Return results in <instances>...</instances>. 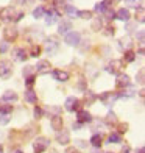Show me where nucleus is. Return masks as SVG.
Masks as SVG:
<instances>
[{
	"mask_svg": "<svg viewBox=\"0 0 145 153\" xmlns=\"http://www.w3.org/2000/svg\"><path fill=\"white\" fill-rule=\"evenodd\" d=\"M48 145H50V139L45 136H39L33 142V150H34V153H44L48 149Z\"/></svg>",
	"mask_w": 145,
	"mask_h": 153,
	"instance_id": "nucleus-1",
	"label": "nucleus"
},
{
	"mask_svg": "<svg viewBox=\"0 0 145 153\" xmlns=\"http://www.w3.org/2000/svg\"><path fill=\"white\" fill-rule=\"evenodd\" d=\"M13 75V64L10 61H0V78L2 80H8L10 76Z\"/></svg>",
	"mask_w": 145,
	"mask_h": 153,
	"instance_id": "nucleus-2",
	"label": "nucleus"
},
{
	"mask_svg": "<svg viewBox=\"0 0 145 153\" xmlns=\"http://www.w3.org/2000/svg\"><path fill=\"white\" fill-rule=\"evenodd\" d=\"M64 41H66V44L67 45H80V42H81V34L78 33V31H69L67 34H66V38H64Z\"/></svg>",
	"mask_w": 145,
	"mask_h": 153,
	"instance_id": "nucleus-3",
	"label": "nucleus"
},
{
	"mask_svg": "<svg viewBox=\"0 0 145 153\" xmlns=\"http://www.w3.org/2000/svg\"><path fill=\"white\" fill-rule=\"evenodd\" d=\"M122 66H123V62L120 59H112L111 62H108L106 67H105V71L108 74H112V75H117L120 71H122Z\"/></svg>",
	"mask_w": 145,
	"mask_h": 153,
	"instance_id": "nucleus-4",
	"label": "nucleus"
},
{
	"mask_svg": "<svg viewBox=\"0 0 145 153\" xmlns=\"http://www.w3.org/2000/svg\"><path fill=\"white\" fill-rule=\"evenodd\" d=\"M64 108L66 111H69V113H73V111H78L80 109V100L77 99V97H67L66 99V103H64Z\"/></svg>",
	"mask_w": 145,
	"mask_h": 153,
	"instance_id": "nucleus-5",
	"label": "nucleus"
},
{
	"mask_svg": "<svg viewBox=\"0 0 145 153\" xmlns=\"http://www.w3.org/2000/svg\"><path fill=\"white\" fill-rule=\"evenodd\" d=\"M89 122H92V116L89 114V111H86V109H78V111H77V123L84 125V123H89Z\"/></svg>",
	"mask_w": 145,
	"mask_h": 153,
	"instance_id": "nucleus-6",
	"label": "nucleus"
},
{
	"mask_svg": "<svg viewBox=\"0 0 145 153\" xmlns=\"http://www.w3.org/2000/svg\"><path fill=\"white\" fill-rule=\"evenodd\" d=\"M14 14H16V10L13 8V6H6V8H3L0 11V19L5 20V22H13Z\"/></svg>",
	"mask_w": 145,
	"mask_h": 153,
	"instance_id": "nucleus-7",
	"label": "nucleus"
},
{
	"mask_svg": "<svg viewBox=\"0 0 145 153\" xmlns=\"http://www.w3.org/2000/svg\"><path fill=\"white\" fill-rule=\"evenodd\" d=\"M56 142L59 145H67L69 142H70V133H69L67 130H59L56 131Z\"/></svg>",
	"mask_w": 145,
	"mask_h": 153,
	"instance_id": "nucleus-8",
	"label": "nucleus"
},
{
	"mask_svg": "<svg viewBox=\"0 0 145 153\" xmlns=\"http://www.w3.org/2000/svg\"><path fill=\"white\" fill-rule=\"evenodd\" d=\"M58 47H59V42L55 38H48L47 39V42H45V52H47V55H55L56 53V50H58Z\"/></svg>",
	"mask_w": 145,
	"mask_h": 153,
	"instance_id": "nucleus-9",
	"label": "nucleus"
},
{
	"mask_svg": "<svg viewBox=\"0 0 145 153\" xmlns=\"http://www.w3.org/2000/svg\"><path fill=\"white\" fill-rule=\"evenodd\" d=\"M50 69H52V66H50V61H47V59H41V61H38V64L34 66V71H36L38 74H48L50 72Z\"/></svg>",
	"mask_w": 145,
	"mask_h": 153,
	"instance_id": "nucleus-10",
	"label": "nucleus"
},
{
	"mask_svg": "<svg viewBox=\"0 0 145 153\" xmlns=\"http://www.w3.org/2000/svg\"><path fill=\"white\" fill-rule=\"evenodd\" d=\"M3 38L6 42H13L16 38H17V28L16 27H6L3 30Z\"/></svg>",
	"mask_w": 145,
	"mask_h": 153,
	"instance_id": "nucleus-11",
	"label": "nucleus"
},
{
	"mask_svg": "<svg viewBox=\"0 0 145 153\" xmlns=\"http://www.w3.org/2000/svg\"><path fill=\"white\" fill-rule=\"evenodd\" d=\"M131 85L129 83V76L127 74H119L117 75V80H115V86L119 88V89H125Z\"/></svg>",
	"mask_w": 145,
	"mask_h": 153,
	"instance_id": "nucleus-12",
	"label": "nucleus"
},
{
	"mask_svg": "<svg viewBox=\"0 0 145 153\" xmlns=\"http://www.w3.org/2000/svg\"><path fill=\"white\" fill-rule=\"evenodd\" d=\"M27 56H28V53H27L25 48H22V47H17V48L13 50V59H14V61L24 62L27 59Z\"/></svg>",
	"mask_w": 145,
	"mask_h": 153,
	"instance_id": "nucleus-13",
	"label": "nucleus"
},
{
	"mask_svg": "<svg viewBox=\"0 0 145 153\" xmlns=\"http://www.w3.org/2000/svg\"><path fill=\"white\" fill-rule=\"evenodd\" d=\"M117 47H119V50H122V52H128V50H131V47H133V41H131L129 36L122 38L119 42H117Z\"/></svg>",
	"mask_w": 145,
	"mask_h": 153,
	"instance_id": "nucleus-14",
	"label": "nucleus"
},
{
	"mask_svg": "<svg viewBox=\"0 0 145 153\" xmlns=\"http://www.w3.org/2000/svg\"><path fill=\"white\" fill-rule=\"evenodd\" d=\"M63 117L61 116H50V127L55 130V131H59L63 130Z\"/></svg>",
	"mask_w": 145,
	"mask_h": 153,
	"instance_id": "nucleus-15",
	"label": "nucleus"
},
{
	"mask_svg": "<svg viewBox=\"0 0 145 153\" xmlns=\"http://www.w3.org/2000/svg\"><path fill=\"white\" fill-rule=\"evenodd\" d=\"M45 13H47V16H45V24L47 25H53L59 17V13L56 10H47Z\"/></svg>",
	"mask_w": 145,
	"mask_h": 153,
	"instance_id": "nucleus-16",
	"label": "nucleus"
},
{
	"mask_svg": "<svg viewBox=\"0 0 145 153\" xmlns=\"http://www.w3.org/2000/svg\"><path fill=\"white\" fill-rule=\"evenodd\" d=\"M52 75H53V78L56 80V81H59V83H66L69 78H70V75H69V72H66V71H53L52 72Z\"/></svg>",
	"mask_w": 145,
	"mask_h": 153,
	"instance_id": "nucleus-17",
	"label": "nucleus"
},
{
	"mask_svg": "<svg viewBox=\"0 0 145 153\" xmlns=\"http://www.w3.org/2000/svg\"><path fill=\"white\" fill-rule=\"evenodd\" d=\"M25 102H28V103H31V105H34V103H38V94L33 91L31 88H28L25 91Z\"/></svg>",
	"mask_w": 145,
	"mask_h": 153,
	"instance_id": "nucleus-18",
	"label": "nucleus"
},
{
	"mask_svg": "<svg viewBox=\"0 0 145 153\" xmlns=\"http://www.w3.org/2000/svg\"><path fill=\"white\" fill-rule=\"evenodd\" d=\"M109 3H111V0H101V2H98L94 6V11L95 13H105L109 8Z\"/></svg>",
	"mask_w": 145,
	"mask_h": 153,
	"instance_id": "nucleus-19",
	"label": "nucleus"
},
{
	"mask_svg": "<svg viewBox=\"0 0 145 153\" xmlns=\"http://www.w3.org/2000/svg\"><path fill=\"white\" fill-rule=\"evenodd\" d=\"M115 19L123 20V22H128V20H129V11H128L127 8L117 10V13H115Z\"/></svg>",
	"mask_w": 145,
	"mask_h": 153,
	"instance_id": "nucleus-20",
	"label": "nucleus"
},
{
	"mask_svg": "<svg viewBox=\"0 0 145 153\" xmlns=\"http://www.w3.org/2000/svg\"><path fill=\"white\" fill-rule=\"evenodd\" d=\"M69 30H72V24L69 22V20H63V22L59 24V27H58V33L59 34H67Z\"/></svg>",
	"mask_w": 145,
	"mask_h": 153,
	"instance_id": "nucleus-21",
	"label": "nucleus"
},
{
	"mask_svg": "<svg viewBox=\"0 0 145 153\" xmlns=\"http://www.w3.org/2000/svg\"><path fill=\"white\" fill-rule=\"evenodd\" d=\"M3 102H6V103H13V102H17V94L14 92V91H6L5 94H3Z\"/></svg>",
	"mask_w": 145,
	"mask_h": 153,
	"instance_id": "nucleus-22",
	"label": "nucleus"
},
{
	"mask_svg": "<svg viewBox=\"0 0 145 153\" xmlns=\"http://www.w3.org/2000/svg\"><path fill=\"white\" fill-rule=\"evenodd\" d=\"M120 142H122V136L117 133V131H112V133L108 136V144H120Z\"/></svg>",
	"mask_w": 145,
	"mask_h": 153,
	"instance_id": "nucleus-23",
	"label": "nucleus"
},
{
	"mask_svg": "<svg viewBox=\"0 0 145 153\" xmlns=\"http://www.w3.org/2000/svg\"><path fill=\"white\" fill-rule=\"evenodd\" d=\"M101 142H103L101 134H92V137H91V144H92V147L100 149V147H101Z\"/></svg>",
	"mask_w": 145,
	"mask_h": 153,
	"instance_id": "nucleus-24",
	"label": "nucleus"
},
{
	"mask_svg": "<svg viewBox=\"0 0 145 153\" xmlns=\"http://www.w3.org/2000/svg\"><path fill=\"white\" fill-rule=\"evenodd\" d=\"M103 28V20L101 17H94L92 19V30L94 31H100Z\"/></svg>",
	"mask_w": 145,
	"mask_h": 153,
	"instance_id": "nucleus-25",
	"label": "nucleus"
},
{
	"mask_svg": "<svg viewBox=\"0 0 145 153\" xmlns=\"http://www.w3.org/2000/svg\"><path fill=\"white\" fill-rule=\"evenodd\" d=\"M44 14H45V8L44 6H38V8H34L33 10V17L34 19H39V17H44Z\"/></svg>",
	"mask_w": 145,
	"mask_h": 153,
	"instance_id": "nucleus-26",
	"label": "nucleus"
},
{
	"mask_svg": "<svg viewBox=\"0 0 145 153\" xmlns=\"http://www.w3.org/2000/svg\"><path fill=\"white\" fill-rule=\"evenodd\" d=\"M13 113V105H0V114L10 116Z\"/></svg>",
	"mask_w": 145,
	"mask_h": 153,
	"instance_id": "nucleus-27",
	"label": "nucleus"
},
{
	"mask_svg": "<svg viewBox=\"0 0 145 153\" xmlns=\"http://www.w3.org/2000/svg\"><path fill=\"white\" fill-rule=\"evenodd\" d=\"M39 53H41V47L36 45V44H33V45H31V50H30V56L38 58V56H39Z\"/></svg>",
	"mask_w": 145,
	"mask_h": 153,
	"instance_id": "nucleus-28",
	"label": "nucleus"
},
{
	"mask_svg": "<svg viewBox=\"0 0 145 153\" xmlns=\"http://www.w3.org/2000/svg\"><path fill=\"white\" fill-rule=\"evenodd\" d=\"M123 59H125L127 62H133V61L136 59V53L131 52V50H128V52H125V56H123Z\"/></svg>",
	"mask_w": 145,
	"mask_h": 153,
	"instance_id": "nucleus-29",
	"label": "nucleus"
},
{
	"mask_svg": "<svg viewBox=\"0 0 145 153\" xmlns=\"http://www.w3.org/2000/svg\"><path fill=\"white\" fill-rule=\"evenodd\" d=\"M77 8H75V6H72V5H67L66 6V13H67V16H70V17H75L77 16Z\"/></svg>",
	"mask_w": 145,
	"mask_h": 153,
	"instance_id": "nucleus-30",
	"label": "nucleus"
},
{
	"mask_svg": "<svg viewBox=\"0 0 145 153\" xmlns=\"http://www.w3.org/2000/svg\"><path fill=\"white\" fill-rule=\"evenodd\" d=\"M106 122L111 125V123H117V117L114 114V111H109V113L106 114Z\"/></svg>",
	"mask_w": 145,
	"mask_h": 153,
	"instance_id": "nucleus-31",
	"label": "nucleus"
},
{
	"mask_svg": "<svg viewBox=\"0 0 145 153\" xmlns=\"http://www.w3.org/2000/svg\"><path fill=\"white\" fill-rule=\"evenodd\" d=\"M77 16H78V17H81V19H91L92 13H91V11L83 10V11H77Z\"/></svg>",
	"mask_w": 145,
	"mask_h": 153,
	"instance_id": "nucleus-32",
	"label": "nucleus"
},
{
	"mask_svg": "<svg viewBox=\"0 0 145 153\" xmlns=\"http://www.w3.org/2000/svg\"><path fill=\"white\" fill-rule=\"evenodd\" d=\"M84 97H86V102H87V105H89V103H92V102L97 99V95H95L92 91H86V95H84Z\"/></svg>",
	"mask_w": 145,
	"mask_h": 153,
	"instance_id": "nucleus-33",
	"label": "nucleus"
},
{
	"mask_svg": "<svg viewBox=\"0 0 145 153\" xmlns=\"http://www.w3.org/2000/svg\"><path fill=\"white\" fill-rule=\"evenodd\" d=\"M33 72H34V66H27L24 71H22V74H24V76L27 78V76H31L33 75Z\"/></svg>",
	"mask_w": 145,
	"mask_h": 153,
	"instance_id": "nucleus-34",
	"label": "nucleus"
},
{
	"mask_svg": "<svg viewBox=\"0 0 145 153\" xmlns=\"http://www.w3.org/2000/svg\"><path fill=\"white\" fill-rule=\"evenodd\" d=\"M103 14H105V17H106V19H109V20L115 19V11H114V10H111V8H108L105 13H103Z\"/></svg>",
	"mask_w": 145,
	"mask_h": 153,
	"instance_id": "nucleus-35",
	"label": "nucleus"
},
{
	"mask_svg": "<svg viewBox=\"0 0 145 153\" xmlns=\"http://www.w3.org/2000/svg\"><path fill=\"white\" fill-rule=\"evenodd\" d=\"M137 41H139L141 45H144V42H145V31H144V30L137 31Z\"/></svg>",
	"mask_w": 145,
	"mask_h": 153,
	"instance_id": "nucleus-36",
	"label": "nucleus"
},
{
	"mask_svg": "<svg viewBox=\"0 0 145 153\" xmlns=\"http://www.w3.org/2000/svg\"><path fill=\"white\" fill-rule=\"evenodd\" d=\"M144 69H141V71H139V74H137L136 75V81L137 83H139V85H144Z\"/></svg>",
	"mask_w": 145,
	"mask_h": 153,
	"instance_id": "nucleus-37",
	"label": "nucleus"
},
{
	"mask_svg": "<svg viewBox=\"0 0 145 153\" xmlns=\"http://www.w3.org/2000/svg\"><path fill=\"white\" fill-rule=\"evenodd\" d=\"M42 108H39V106H36L34 108V111H33V114H34V117H36V119H41V117H42Z\"/></svg>",
	"mask_w": 145,
	"mask_h": 153,
	"instance_id": "nucleus-38",
	"label": "nucleus"
},
{
	"mask_svg": "<svg viewBox=\"0 0 145 153\" xmlns=\"http://www.w3.org/2000/svg\"><path fill=\"white\" fill-rule=\"evenodd\" d=\"M11 120V117L10 116H3V114H0V125H6V123H10Z\"/></svg>",
	"mask_w": 145,
	"mask_h": 153,
	"instance_id": "nucleus-39",
	"label": "nucleus"
},
{
	"mask_svg": "<svg viewBox=\"0 0 145 153\" xmlns=\"http://www.w3.org/2000/svg\"><path fill=\"white\" fill-rule=\"evenodd\" d=\"M25 14H24V11H16V14H14V19H13V22H19L20 19H22Z\"/></svg>",
	"mask_w": 145,
	"mask_h": 153,
	"instance_id": "nucleus-40",
	"label": "nucleus"
},
{
	"mask_svg": "<svg viewBox=\"0 0 145 153\" xmlns=\"http://www.w3.org/2000/svg\"><path fill=\"white\" fill-rule=\"evenodd\" d=\"M25 85H27V86H33V85H34V75L27 76V78H25Z\"/></svg>",
	"mask_w": 145,
	"mask_h": 153,
	"instance_id": "nucleus-41",
	"label": "nucleus"
},
{
	"mask_svg": "<svg viewBox=\"0 0 145 153\" xmlns=\"http://www.w3.org/2000/svg\"><path fill=\"white\" fill-rule=\"evenodd\" d=\"M137 2H139V0H123V3L127 6H137Z\"/></svg>",
	"mask_w": 145,
	"mask_h": 153,
	"instance_id": "nucleus-42",
	"label": "nucleus"
},
{
	"mask_svg": "<svg viewBox=\"0 0 145 153\" xmlns=\"http://www.w3.org/2000/svg\"><path fill=\"white\" fill-rule=\"evenodd\" d=\"M114 33H115V28H114V27H108L106 31H105L106 36H114Z\"/></svg>",
	"mask_w": 145,
	"mask_h": 153,
	"instance_id": "nucleus-43",
	"label": "nucleus"
},
{
	"mask_svg": "<svg viewBox=\"0 0 145 153\" xmlns=\"http://www.w3.org/2000/svg\"><path fill=\"white\" fill-rule=\"evenodd\" d=\"M75 145H78V147H81V149H84V147H87V144L83 141V139H77L75 141Z\"/></svg>",
	"mask_w": 145,
	"mask_h": 153,
	"instance_id": "nucleus-44",
	"label": "nucleus"
},
{
	"mask_svg": "<svg viewBox=\"0 0 145 153\" xmlns=\"http://www.w3.org/2000/svg\"><path fill=\"white\" fill-rule=\"evenodd\" d=\"M6 50H8V42L2 41V42H0V52H6Z\"/></svg>",
	"mask_w": 145,
	"mask_h": 153,
	"instance_id": "nucleus-45",
	"label": "nucleus"
},
{
	"mask_svg": "<svg viewBox=\"0 0 145 153\" xmlns=\"http://www.w3.org/2000/svg\"><path fill=\"white\" fill-rule=\"evenodd\" d=\"M127 128H128V125H127V123H120V125H119V134L125 133V131H127Z\"/></svg>",
	"mask_w": 145,
	"mask_h": 153,
	"instance_id": "nucleus-46",
	"label": "nucleus"
},
{
	"mask_svg": "<svg viewBox=\"0 0 145 153\" xmlns=\"http://www.w3.org/2000/svg\"><path fill=\"white\" fill-rule=\"evenodd\" d=\"M64 5V0H53V6L55 8H61Z\"/></svg>",
	"mask_w": 145,
	"mask_h": 153,
	"instance_id": "nucleus-47",
	"label": "nucleus"
},
{
	"mask_svg": "<svg viewBox=\"0 0 145 153\" xmlns=\"http://www.w3.org/2000/svg\"><path fill=\"white\" fill-rule=\"evenodd\" d=\"M50 111H52L55 116H59V113H61V109L58 106H50Z\"/></svg>",
	"mask_w": 145,
	"mask_h": 153,
	"instance_id": "nucleus-48",
	"label": "nucleus"
},
{
	"mask_svg": "<svg viewBox=\"0 0 145 153\" xmlns=\"http://www.w3.org/2000/svg\"><path fill=\"white\" fill-rule=\"evenodd\" d=\"M66 153H80V150H77L75 147H69V149H66Z\"/></svg>",
	"mask_w": 145,
	"mask_h": 153,
	"instance_id": "nucleus-49",
	"label": "nucleus"
},
{
	"mask_svg": "<svg viewBox=\"0 0 145 153\" xmlns=\"http://www.w3.org/2000/svg\"><path fill=\"white\" fill-rule=\"evenodd\" d=\"M120 153H131V147H129V145H125V147L122 149Z\"/></svg>",
	"mask_w": 145,
	"mask_h": 153,
	"instance_id": "nucleus-50",
	"label": "nucleus"
},
{
	"mask_svg": "<svg viewBox=\"0 0 145 153\" xmlns=\"http://www.w3.org/2000/svg\"><path fill=\"white\" fill-rule=\"evenodd\" d=\"M91 153H101V149H95V147H94V149L91 150Z\"/></svg>",
	"mask_w": 145,
	"mask_h": 153,
	"instance_id": "nucleus-51",
	"label": "nucleus"
},
{
	"mask_svg": "<svg viewBox=\"0 0 145 153\" xmlns=\"http://www.w3.org/2000/svg\"><path fill=\"white\" fill-rule=\"evenodd\" d=\"M80 127H81V125H80V123H73V130H78Z\"/></svg>",
	"mask_w": 145,
	"mask_h": 153,
	"instance_id": "nucleus-52",
	"label": "nucleus"
},
{
	"mask_svg": "<svg viewBox=\"0 0 145 153\" xmlns=\"http://www.w3.org/2000/svg\"><path fill=\"white\" fill-rule=\"evenodd\" d=\"M136 153H145V150H144V147H141V149H139V150H137Z\"/></svg>",
	"mask_w": 145,
	"mask_h": 153,
	"instance_id": "nucleus-53",
	"label": "nucleus"
},
{
	"mask_svg": "<svg viewBox=\"0 0 145 153\" xmlns=\"http://www.w3.org/2000/svg\"><path fill=\"white\" fill-rule=\"evenodd\" d=\"M13 153H24V152H22V150H19V149H17V150H14V152H13Z\"/></svg>",
	"mask_w": 145,
	"mask_h": 153,
	"instance_id": "nucleus-54",
	"label": "nucleus"
},
{
	"mask_svg": "<svg viewBox=\"0 0 145 153\" xmlns=\"http://www.w3.org/2000/svg\"><path fill=\"white\" fill-rule=\"evenodd\" d=\"M0 153H3V147H2V145H0Z\"/></svg>",
	"mask_w": 145,
	"mask_h": 153,
	"instance_id": "nucleus-55",
	"label": "nucleus"
},
{
	"mask_svg": "<svg viewBox=\"0 0 145 153\" xmlns=\"http://www.w3.org/2000/svg\"><path fill=\"white\" fill-rule=\"evenodd\" d=\"M108 153H112V152H108Z\"/></svg>",
	"mask_w": 145,
	"mask_h": 153,
	"instance_id": "nucleus-56",
	"label": "nucleus"
}]
</instances>
